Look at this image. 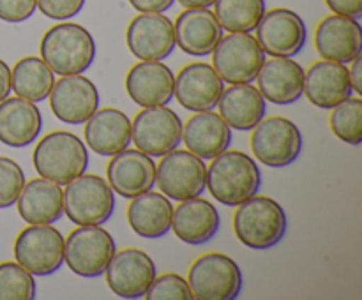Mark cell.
<instances>
[{"mask_svg": "<svg viewBox=\"0 0 362 300\" xmlns=\"http://www.w3.org/2000/svg\"><path fill=\"white\" fill-rule=\"evenodd\" d=\"M211 161L205 187L221 205L237 207L260 191L262 172L250 154L226 148Z\"/></svg>", "mask_w": 362, "mask_h": 300, "instance_id": "cell-1", "label": "cell"}, {"mask_svg": "<svg viewBox=\"0 0 362 300\" xmlns=\"http://www.w3.org/2000/svg\"><path fill=\"white\" fill-rule=\"evenodd\" d=\"M41 59L53 73L60 76L83 74L95 60V41L90 32L80 23L53 25L45 32L39 44Z\"/></svg>", "mask_w": 362, "mask_h": 300, "instance_id": "cell-2", "label": "cell"}, {"mask_svg": "<svg viewBox=\"0 0 362 300\" xmlns=\"http://www.w3.org/2000/svg\"><path fill=\"white\" fill-rule=\"evenodd\" d=\"M286 212L274 198L251 196L237 205L233 232L240 244L255 251H267L278 246L286 235Z\"/></svg>", "mask_w": 362, "mask_h": 300, "instance_id": "cell-3", "label": "cell"}, {"mask_svg": "<svg viewBox=\"0 0 362 300\" xmlns=\"http://www.w3.org/2000/svg\"><path fill=\"white\" fill-rule=\"evenodd\" d=\"M32 162L39 176L66 186L88 168V150L80 136L69 131H53L37 141Z\"/></svg>", "mask_w": 362, "mask_h": 300, "instance_id": "cell-4", "label": "cell"}, {"mask_svg": "<svg viewBox=\"0 0 362 300\" xmlns=\"http://www.w3.org/2000/svg\"><path fill=\"white\" fill-rule=\"evenodd\" d=\"M62 207L76 226H103L115 210V193L103 176L81 173L66 184Z\"/></svg>", "mask_w": 362, "mask_h": 300, "instance_id": "cell-5", "label": "cell"}, {"mask_svg": "<svg viewBox=\"0 0 362 300\" xmlns=\"http://www.w3.org/2000/svg\"><path fill=\"white\" fill-rule=\"evenodd\" d=\"M187 284L197 300H233L243 292V272L228 254L207 253L189 267Z\"/></svg>", "mask_w": 362, "mask_h": 300, "instance_id": "cell-6", "label": "cell"}, {"mask_svg": "<svg viewBox=\"0 0 362 300\" xmlns=\"http://www.w3.org/2000/svg\"><path fill=\"white\" fill-rule=\"evenodd\" d=\"M117 246L103 226H78L64 240V263L85 279L101 277Z\"/></svg>", "mask_w": 362, "mask_h": 300, "instance_id": "cell-7", "label": "cell"}, {"mask_svg": "<svg viewBox=\"0 0 362 300\" xmlns=\"http://www.w3.org/2000/svg\"><path fill=\"white\" fill-rule=\"evenodd\" d=\"M251 131V152L269 168H286L293 164L303 152L300 129L285 116H264Z\"/></svg>", "mask_w": 362, "mask_h": 300, "instance_id": "cell-8", "label": "cell"}, {"mask_svg": "<svg viewBox=\"0 0 362 300\" xmlns=\"http://www.w3.org/2000/svg\"><path fill=\"white\" fill-rule=\"evenodd\" d=\"M212 67L230 85L253 83L265 62V52L251 32H230L212 49Z\"/></svg>", "mask_w": 362, "mask_h": 300, "instance_id": "cell-9", "label": "cell"}, {"mask_svg": "<svg viewBox=\"0 0 362 300\" xmlns=\"http://www.w3.org/2000/svg\"><path fill=\"white\" fill-rule=\"evenodd\" d=\"M131 141L151 157H163L182 143V120L166 106H148L131 122Z\"/></svg>", "mask_w": 362, "mask_h": 300, "instance_id": "cell-10", "label": "cell"}, {"mask_svg": "<svg viewBox=\"0 0 362 300\" xmlns=\"http://www.w3.org/2000/svg\"><path fill=\"white\" fill-rule=\"evenodd\" d=\"M14 258L32 275L46 277L64 265V236L52 224H30L14 240Z\"/></svg>", "mask_w": 362, "mask_h": 300, "instance_id": "cell-11", "label": "cell"}, {"mask_svg": "<svg viewBox=\"0 0 362 300\" xmlns=\"http://www.w3.org/2000/svg\"><path fill=\"white\" fill-rule=\"evenodd\" d=\"M207 166L204 159L189 150H175L163 155L156 164V186L170 200L184 201L205 191Z\"/></svg>", "mask_w": 362, "mask_h": 300, "instance_id": "cell-12", "label": "cell"}, {"mask_svg": "<svg viewBox=\"0 0 362 300\" xmlns=\"http://www.w3.org/2000/svg\"><path fill=\"white\" fill-rule=\"evenodd\" d=\"M255 30L258 44L271 56H296L308 42L306 23L286 7L265 11Z\"/></svg>", "mask_w": 362, "mask_h": 300, "instance_id": "cell-13", "label": "cell"}, {"mask_svg": "<svg viewBox=\"0 0 362 300\" xmlns=\"http://www.w3.org/2000/svg\"><path fill=\"white\" fill-rule=\"evenodd\" d=\"M156 275L154 260L136 247L115 251L105 270L106 284L120 299H141Z\"/></svg>", "mask_w": 362, "mask_h": 300, "instance_id": "cell-14", "label": "cell"}, {"mask_svg": "<svg viewBox=\"0 0 362 300\" xmlns=\"http://www.w3.org/2000/svg\"><path fill=\"white\" fill-rule=\"evenodd\" d=\"M53 115L64 124H85L99 108V90L83 74H67L55 80L48 95Z\"/></svg>", "mask_w": 362, "mask_h": 300, "instance_id": "cell-15", "label": "cell"}, {"mask_svg": "<svg viewBox=\"0 0 362 300\" xmlns=\"http://www.w3.org/2000/svg\"><path fill=\"white\" fill-rule=\"evenodd\" d=\"M126 42L138 60H165L175 49L173 21L163 13H140L127 25Z\"/></svg>", "mask_w": 362, "mask_h": 300, "instance_id": "cell-16", "label": "cell"}, {"mask_svg": "<svg viewBox=\"0 0 362 300\" xmlns=\"http://www.w3.org/2000/svg\"><path fill=\"white\" fill-rule=\"evenodd\" d=\"M225 90L221 80L211 64H187L175 76L173 97L187 112H209L218 106L219 97Z\"/></svg>", "mask_w": 362, "mask_h": 300, "instance_id": "cell-17", "label": "cell"}, {"mask_svg": "<svg viewBox=\"0 0 362 300\" xmlns=\"http://www.w3.org/2000/svg\"><path fill=\"white\" fill-rule=\"evenodd\" d=\"M106 179L113 193L131 200L156 186V162L138 148H124L110 159Z\"/></svg>", "mask_w": 362, "mask_h": 300, "instance_id": "cell-18", "label": "cell"}, {"mask_svg": "<svg viewBox=\"0 0 362 300\" xmlns=\"http://www.w3.org/2000/svg\"><path fill=\"white\" fill-rule=\"evenodd\" d=\"M315 46L324 60L350 64L362 52L359 20L343 14H329L315 28Z\"/></svg>", "mask_w": 362, "mask_h": 300, "instance_id": "cell-19", "label": "cell"}, {"mask_svg": "<svg viewBox=\"0 0 362 300\" xmlns=\"http://www.w3.org/2000/svg\"><path fill=\"white\" fill-rule=\"evenodd\" d=\"M303 95L320 109H332L354 95L349 67L332 60H318L304 73Z\"/></svg>", "mask_w": 362, "mask_h": 300, "instance_id": "cell-20", "label": "cell"}, {"mask_svg": "<svg viewBox=\"0 0 362 300\" xmlns=\"http://www.w3.org/2000/svg\"><path fill=\"white\" fill-rule=\"evenodd\" d=\"M175 74L163 60H140L126 74V90L141 108L166 106L173 99Z\"/></svg>", "mask_w": 362, "mask_h": 300, "instance_id": "cell-21", "label": "cell"}, {"mask_svg": "<svg viewBox=\"0 0 362 300\" xmlns=\"http://www.w3.org/2000/svg\"><path fill=\"white\" fill-rule=\"evenodd\" d=\"M223 27L209 7L184 9L173 23L175 46L186 55L207 56L223 37Z\"/></svg>", "mask_w": 362, "mask_h": 300, "instance_id": "cell-22", "label": "cell"}, {"mask_svg": "<svg viewBox=\"0 0 362 300\" xmlns=\"http://www.w3.org/2000/svg\"><path fill=\"white\" fill-rule=\"evenodd\" d=\"M257 83L265 101L288 106L303 97L304 69L292 56H272L258 71Z\"/></svg>", "mask_w": 362, "mask_h": 300, "instance_id": "cell-23", "label": "cell"}, {"mask_svg": "<svg viewBox=\"0 0 362 300\" xmlns=\"http://www.w3.org/2000/svg\"><path fill=\"white\" fill-rule=\"evenodd\" d=\"M221 228V215L211 201L204 198H189L173 208L172 229L177 239L189 246L207 244L218 235Z\"/></svg>", "mask_w": 362, "mask_h": 300, "instance_id": "cell-24", "label": "cell"}, {"mask_svg": "<svg viewBox=\"0 0 362 300\" xmlns=\"http://www.w3.org/2000/svg\"><path fill=\"white\" fill-rule=\"evenodd\" d=\"M85 141L95 154L112 157L131 143V120L122 109L101 108L85 122Z\"/></svg>", "mask_w": 362, "mask_h": 300, "instance_id": "cell-25", "label": "cell"}, {"mask_svg": "<svg viewBox=\"0 0 362 300\" xmlns=\"http://www.w3.org/2000/svg\"><path fill=\"white\" fill-rule=\"evenodd\" d=\"M182 141L200 159H214L232 143V127L219 113L197 112L182 124Z\"/></svg>", "mask_w": 362, "mask_h": 300, "instance_id": "cell-26", "label": "cell"}, {"mask_svg": "<svg viewBox=\"0 0 362 300\" xmlns=\"http://www.w3.org/2000/svg\"><path fill=\"white\" fill-rule=\"evenodd\" d=\"M42 129L37 106L23 97H7L0 102V141L11 148L34 143Z\"/></svg>", "mask_w": 362, "mask_h": 300, "instance_id": "cell-27", "label": "cell"}, {"mask_svg": "<svg viewBox=\"0 0 362 300\" xmlns=\"http://www.w3.org/2000/svg\"><path fill=\"white\" fill-rule=\"evenodd\" d=\"M14 205L28 224H53L64 215L62 189L59 184L42 176L25 182Z\"/></svg>", "mask_w": 362, "mask_h": 300, "instance_id": "cell-28", "label": "cell"}, {"mask_svg": "<svg viewBox=\"0 0 362 300\" xmlns=\"http://www.w3.org/2000/svg\"><path fill=\"white\" fill-rule=\"evenodd\" d=\"M216 108L232 129L251 131L267 113V102L251 83H235L223 90Z\"/></svg>", "mask_w": 362, "mask_h": 300, "instance_id": "cell-29", "label": "cell"}, {"mask_svg": "<svg viewBox=\"0 0 362 300\" xmlns=\"http://www.w3.org/2000/svg\"><path fill=\"white\" fill-rule=\"evenodd\" d=\"M173 205L163 193L147 191L131 198L127 205V222L138 236L161 239L172 229Z\"/></svg>", "mask_w": 362, "mask_h": 300, "instance_id": "cell-30", "label": "cell"}, {"mask_svg": "<svg viewBox=\"0 0 362 300\" xmlns=\"http://www.w3.org/2000/svg\"><path fill=\"white\" fill-rule=\"evenodd\" d=\"M55 83V73L41 56H23L11 69V90L27 101L41 102L48 99Z\"/></svg>", "mask_w": 362, "mask_h": 300, "instance_id": "cell-31", "label": "cell"}, {"mask_svg": "<svg viewBox=\"0 0 362 300\" xmlns=\"http://www.w3.org/2000/svg\"><path fill=\"white\" fill-rule=\"evenodd\" d=\"M267 11L265 0H216L214 14L223 30L253 32Z\"/></svg>", "mask_w": 362, "mask_h": 300, "instance_id": "cell-32", "label": "cell"}, {"mask_svg": "<svg viewBox=\"0 0 362 300\" xmlns=\"http://www.w3.org/2000/svg\"><path fill=\"white\" fill-rule=\"evenodd\" d=\"M329 127L345 143L357 145L362 143V99L349 97L331 109Z\"/></svg>", "mask_w": 362, "mask_h": 300, "instance_id": "cell-33", "label": "cell"}, {"mask_svg": "<svg viewBox=\"0 0 362 300\" xmlns=\"http://www.w3.org/2000/svg\"><path fill=\"white\" fill-rule=\"evenodd\" d=\"M37 284L30 272L18 261L0 263V300H34Z\"/></svg>", "mask_w": 362, "mask_h": 300, "instance_id": "cell-34", "label": "cell"}, {"mask_svg": "<svg viewBox=\"0 0 362 300\" xmlns=\"http://www.w3.org/2000/svg\"><path fill=\"white\" fill-rule=\"evenodd\" d=\"M144 296L147 300H191L193 293L187 279L175 272H166L163 275H156Z\"/></svg>", "mask_w": 362, "mask_h": 300, "instance_id": "cell-35", "label": "cell"}, {"mask_svg": "<svg viewBox=\"0 0 362 300\" xmlns=\"http://www.w3.org/2000/svg\"><path fill=\"white\" fill-rule=\"evenodd\" d=\"M25 186V173L16 161L0 155V208L16 203Z\"/></svg>", "mask_w": 362, "mask_h": 300, "instance_id": "cell-36", "label": "cell"}, {"mask_svg": "<svg viewBox=\"0 0 362 300\" xmlns=\"http://www.w3.org/2000/svg\"><path fill=\"white\" fill-rule=\"evenodd\" d=\"M87 0H35L37 9L46 18L55 21H67L81 13Z\"/></svg>", "mask_w": 362, "mask_h": 300, "instance_id": "cell-37", "label": "cell"}, {"mask_svg": "<svg viewBox=\"0 0 362 300\" xmlns=\"http://www.w3.org/2000/svg\"><path fill=\"white\" fill-rule=\"evenodd\" d=\"M35 0H0V20L6 23H23L34 16Z\"/></svg>", "mask_w": 362, "mask_h": 300, "instance_id": "cell-38", "label": "cell"}, {"mask_svg": "<svg viewBox=\"0 0 362 300\" xmlns=\"http://www.w3.org/2000/svg\"><path fill=\"white\" fill-rule=\"evenodd\" d=\"M329 9L336 14L359 20L362 16V0H325Z\"/></svg>", "mask_w": 362, "mask_h": 300, "instance_id": "cell-39", "label": "cell"}, {"mask_svg": "<svg viewBox=\"0 0 362 300\" xmlns=\"http://www.w3.org/2000/svg\"><path fill=\"white\" fill-rule=\"evenodd\" d=\"M138 13H165L172 9L175 0H129Z\"/></svg>", "mask_w": 362, "mask_h": 300, "instance_id": "cell-40", "label": "cell"}, {"mask_svg": "<svg viewBox=\"0 0 362 300\" xmlns=\"http://www.w3.org/2000/svg\"><path fill=\"white\" fill-rule=\"evenodd\" d=\"M350 83H352L354 94H362V56L357 55L356 59L350 62L349 69Z\"/></svg>", "mask_w": 362, "mask_h": 300, "instance_id": "cell-41", "label": "cell"}, {"mask_svg": "<svg viewBox=\"0 0 362 300\" xmlns=\"http://www.w3.org/2000/svg\"><path fill=\"white\" fill-rule=\"evenodd\" d=\"M11 94V69L2 59H0V102L9 97Z\"/></svg>", "mask_w": 362, "mask_h": 300, "instance_id": "cell-42", "label": "cell"}, {"mask_svg": "<svg viewBox=\"0 0 362 300\" xmlns=\"http://www.w3.org/2000/svg\"><path fill=\"white\" fill-rule=\"evenodd\" d=\"M216 0H179V4L186 9H193V7H212Z\"/></svg>", "mask_w": 362, "mask_h": 300, "instance_id": "cell-43", "label": "cell"}]
</instances>
